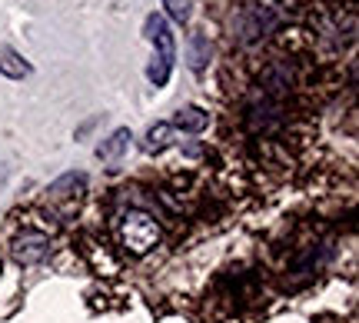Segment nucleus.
I'll return each instance as SVG.
<instances>
[{
  "instance_id": "obj_1",
  "label": "nucleus",
  "mask_w": 359,
  "mask_h": 323,
  "mask_svg": "<svg viewBox=\"0 0 359 323\" xmlns=\"http://www.w3.org/2000/svg\"><path fill=\"white\" fill-rule=\"evenodd\" d=\"M143 37L154 44V57H150V67H147V80L154 84L156 91L170 84V74H173V64H177V34L163 13H147L143 20Z\"/></svg>"
},
{
  "instance_id": "obj_2",
  "label": "nucleus",
  "mask_w": 359,
  "mask_h": 323,
  "mask_svg": "<svg viewBox=\"0 0 359 323\" xmlns=\"http://www.w3.org/2000/svg\"><path fill=\"white\" fill-rule=\"evenodd\" d=\"M280 24V4L276 0H240V11L233 20V37L240 44H259V40L273 34Z\"/></svg>"
},
{
  "instance_id": "obj_3",
  "label": "nucleus",
  "mask_w": 359,
  "mask_h": 323,
  "mask_svg": "<svg viewBox=\"0 0 359 323\" xmlns=\"http://www.w3.org/2000/svg\"><path fill=\"white\" fill-rule=\"evenodd\" d=\"M120 240H123V250L133 253V257H143L150 253L156 244H160V223H156L154 213L147 210H127L120 217Z\"/></svg>"
},
{
  "instance_id": "obj_4",
  "label": "nucleus",
  "mask_w": 359,
  "mask_h": 323,
  "mask_svg": "<svg viewBox=\"0 0 359 323\" xmlns=\"http://www.w3.org/2000/svg\"><path fill=\"white\" fill-rule=\"evenodd\" d=\"M50 237L47 233H37V230H24L17 233L11 240V257L13 263H20V267H37L43 260L50 257Z\"/></svg>"
},
{
  "instance_id": "obj_5",
  "label": "nucleus",
  "mask_w": 359,
  "mask_h": 323,
  "mask_svg": "<svg viewBox=\"0 0 359 323\" xmlns=\"http://www.w3.org/2000/svg\"><path fill=\"white\" fill-rule=\"evenodd\" d=\"M87 173H80V170H70L64 177H57V180L47 187V197H50V204H67V200H80L83 190H87Z\"/></svg>"
},
{
  "instance_id": "obj_6",
  "label": "nucleus",
  "mask_w": 359,
  "mask_h": 323,
  "mask_svg": "<svg viewBox=\"0 0 359 323\" xmlns=\"http://www.w3.org/2000/svg\"><path fill=\"white\" fill-rule=\"evenodd\" d=\"M0 74L7 80H24L34 74V67H30V60H24L20 53L13 51L11 44H0Z\"/></svg>"
},
{
  "instance_id": "obj_7",
  "label": "nucleus",
  "mask_w": 359,
  "mask_h": 323,
  "mask_svg": "<svg viewBox=\"0 0 359 323\" xmlns=\"http://www.w3.org/2000/svg\"><path fill=\"white\" fill-rule=\"evenodd\" d=\"M170 127L180 130V133H203L210 127V114H206L203 107H180Z\"/></svg>"
},
{
  "instance_id": "obj_8",
  "label": "nucleus",
  "mask_w": 359,
  "mask_h": 323,
  "mask_svg": "<svg viewBox=\"0 0 359 323\" xmlns=\"http://www.w3.org/2000/svg\"><path fill=\"white\" fill-rule=\"evenodd\" d=\"M210 57H213V44H210V37L206 34H190V40H187V64H190V70H203L206 64H210Z\"/></svg>"
},
{
  "instance_id": "obj_9",
  "label": "nucleus",
  "mask_w": 359,
  "mask_h": 323,
  "mask_svg": "<svg viewBox=\"0 0 359 323\" xmlns=\"http://www.w3.org/2000/svg\"><path fill=\"white\" fill-rule=\"evenodd\" d=\"M130 147V130L127 127H116L107 140L97 147V157H100L103 164H116L120 157H123V150Z\"/></svg>"
},
{
  "instance_id": "obj_10",
  "label": "nucleus",
  "mask_w": 359,
  "mask_h": 323,
  "mask_svg": "<svg viewBox=\"0 0 359 323\" xmlns=\"http://www.w3.org/2000/svg\"><path fill=\"white\" fill-rule=\"evenodd\" d=\"M173 133H177V130L170 127V124H156V127L147 130V137H143L140 147L147 154H163L170 143H173Z\"/></svg>"
},
{
  "instance_id": "obj_11",
  "label": "nucleus",
  "mask_w": 359,
  "mask_h": 323,
  "mask_svg": "<svg viewBox=\"0 0 359 323\" xmlns=\"http://www.w3.org/2000/svg\"><path fill=\"white\" fill-rule=\"evenodd\" d=\"M160 4H163V11H167L170 20H177V24H190L193 0H160Z\"/></svg>"
},
{
  "instance_id": "obj_12",
  "label": "nucleus",
  "mask_w": 359,
  "mask_h": 323,
  "mask_svg": "<svg viewBox=\"0 0 359 323\" xmlns=\"http://www.w3.org/2000/svg\"><path fill=\"white\" fill-rule=\"evenodd\" d=\"M7 173H11V170H7V164H0V187H4V180H7Z\"/></svg>"
}]
</instances>
